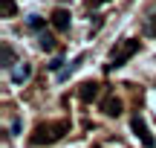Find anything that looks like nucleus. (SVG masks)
<instances>
[{"label":"nucleus","mask_w":156,"mask_h":148,"mask_svg":"<svg viewBox=\"0 0 156 148\" xmlns=\"http://www.w3.org/2000/svg\"><path fill=\"white\" fill-rule=\"evenodd\" d=\"M69 134V119H58V122H41L32 134V145H52L58 139Z\"/></svg>","instance_id":"1"},{"label":"nucleus","mask_w":156,"mask_h":148,"mask_svg":"<svg viewBox=\"0 0 156 148\" xmlns=\"http://www.w3.org/2000/svg\"><path fill=\"white\" fill-rule=\"evenodd\" d=\"M139 52V41L136 38H124L119 46H113V55H110V64H107L104 70H119V67H124V64L130 61V58Z\"/></svg>","instance_id":"2"},{"label":"nucleus","mask_w":156,"mask_h":148,"mask_svg":"<svg viewBox=\"0 0 156 148\" xmlns=\"http://www.w3.org/2000/svg\"><path fill=\"white\" fill-rule=\"evenodd\" d=\"M130 128H133V134H136V137L142 139V145H145V148H153V145H156V139H153V134L147 131V125H145V119H142L139 113H136L133 119H130Z\"/></svg>","instance_id":"3"},{"label":"nucleus","mask_w":156,"mask_h":148,"mask_svg":"<svg viewBox=\"0 0 156 148\" xmlns=\"http://www.w3.org/2000/svg\"><path fill=\"white\" fill-rule=\"evenodd\" d=\"M98 93H101V84H98V81H84V84L78 87V99H81L84 105L95 102V99H98Z\"/></svg>","instance_id":"4"},{"label":"nucleus","mask_w":156,"mask_h":148,"mask_svg":"<svg viewBox=\"0 0 156 148\" xmlns=\"http://www.w3.org/2000/svg\"><path fill=\"white\" fill-rule=\"evenodd\" d=\"M122 99H116V96H104L101 99V110H104L107 116H122Z\"/></svg>","instance_id":"5"},{"label":"nucleus","mask_w":156,"mask_h":148,"mask_svg":"<svg viewBox=\"0 0 156 148\" xmlns=\"http://www.w3.org/2000/svg\"><path fill=\"white\" fill-rule=\"evenodd\" d=\"M49 20H52V26H55L58 32H67V29H69V12L67 9H55Z\"/></svg>","instance_id":"6"},{"label":"nucleus","mask_w":156,"mask_h":148,"mask_svg":"<svg viewBox=\"0 0 156 148\" xmlns=\"http://www.w3.org/2000/svg\"><path fill=\"white\" fill-rule=\"evenodd\" d=\"M84 61H87V52H81V55H75V58H73V64H69V67H64L61 73H58V81H67V79H69V76L75 73L78 67H81Z\"/></svg>","instance_id":"7"},{"label":"nucleus","mask_w":156,"mask_h":148,"mask_svg":"<svg viewBox=\"0 0 156 148\" xmlns=\"http://www.w3.org/2000/svg\"><path fill=\"white\" fill-rule=\"evenodd\" d=\"M29 79H32V64L23 61L17 70H12V81H15V84H23V81H29Z\"/></svg>","instance_id":"8"},{"label":"nucleus","mask_w":156,"mask_h":148,"mask_svg":"<svg viewBox=\"0 0 156 148\" xmlns=\"http://www.w3.org/2000/svg\"><path fill=\"white\" fill-rule=\"evenodd\" d=\"M38 46H41V50H46V52H52V50H55V38H52L49 32H41L38 35Z\"/></svg>","instance_id":"9"},{"label":"nucleus","mask_w":156,"mask_h":148,"mask_svg":"<svg viewBox=\"0 0 156 148\" xmlns=\"http://www.w3.org/2000/svg\"><path fill=\"white\" fill-rule=\"evenodd\" d=\"M3 67L6 70L15 67V50H12V44H3Z\"/></svg>","instance_id":"10"},{"label":"nucleus","mask_w":156,"mask_h":148,"mask_svg":"<svg viewBox=\"0 0 156 148\" xmlns=\"http://www.w3.org/2000/svg\"><path fill=\"white\" fill-rule=\"evenodd\" d=\"M145 35L156 38V9H153V12H151L147 17H145Z\"/></svg>","instance_id":"11"},{"label":"nucleus","mask_w":156,"mask_h":148,"mask_svg":"<svg viewBox=\"0 0 156 148\" xmlns=\"http://www.w3.org/2000/svg\"><path fill=\"white\" fill-rule=\"evenodd\" d=\"M26 23H29V29H35V32H44V26H46V20L41 15H29Z\"/></svg>","instance_id":"12"},{"label":"nucleus","mask_w":156,"mask_h":148,"mask_svg":"<svg viewBox=\"0 0 156 148\" xmlns=\"http://www.w3.org/2000/svg\"><path fill=\"white\" fill-rule=\"evenodd\" d=\"M0 9H3V17H15L17 3H15V0H0Z\"/></svg>","instance_id":"13"},{"label":"nucleus","mask_w":156,"mask_h":148,"mask_svg":"<svg viewBox=\"0 0 156 148\" xmlns=\"http://www.w3.org/2000/svg\"><path fill=\"white\" fill-rule=\"evenodd\" d=\"M46 67H49L52 73H61V70H64V58H52V61L46 64Z\"/></svg>","instance_id":"14"},{"label":"nucleus","mask_w":156,"mask_h":148,"mask_svg":"<svg viewBox=\"0 0 156 148\" xmlns=\"http://www.w3.org/2000/svg\"><path fill=\"white\" fill-rule=\"evenodd\" d=\"M12 134H20V119H12Z\"/></svg>","instance_id":"15"},{"label":"nucleus","mask_w":156,"mask_h":148,"mask_svg":"<svg viewBox=\"0 0 156 148\" xmlns=\"http://www.w3.org/2000/svg\"><path fill=\"white\" fill-rule=\"evenodd\" d=\"M98 3H107V0H98Z\"/></svg>","instance_id":"16"},{"label":"nucleus","mask_w":156,"mask_h":148,"mask_svg":"<svg viewBox=\"0 0 156 148\" xmlns=\"http://www.w3.org/2000/svg\"><path fill=\"white\" fill-rule=\"evenodd\" d=\"M93 148H98V145H93Z\"/></svg>","instance_id":"17"}]
</instances>
